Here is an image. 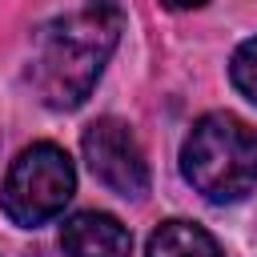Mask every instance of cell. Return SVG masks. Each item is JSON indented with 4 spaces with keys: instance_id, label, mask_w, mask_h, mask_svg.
I'll list each match as a JSON object with an SVG mask.
<instances>
[{
    "instance_id": "3",
    "label": "cell",
    "mask_w": 257,
    "mask_h": 257,
    "mask_svg": "<svg viewBox=\"0 0 257 257\" xmlns=\"http://www.w3.org/2000/svg\"><path fill=\"white\" fill-rule=\"evenodd\" d=\"M76 193V169L68 161V153L52 141L28 145L4 177L0 189V209L12 225L20 229H36L44 221H52Z\"/></svg>"
},
{
    "instance_id": "8",
    "label": "cell",
    "mask_w": 257,
    "mask_h": 257,
    "mask_svg": "<svg viewBox=\"0 0 257 257\" xmlns=\"http://www.w3.org/2000/svg\"><path fill=\"white\" fill-rule=\"evenodd\" d=\"M161 4H169V8H201L205 0H161Z\"/></svg>"
},
{
    "instance_id": "6",
    "label": "cell",
    "mask_w": 257,
    "mask_h": 257,
    "mask_svg": "<svg viewBox=\"0 0 257 257\" xmlns=\"http://www.w3.org/2000/svg\"><path fill=\"white\" fill-rule=\"evenodd\" d=\"M145 257H225L209 229L193 221H165L153 229Z\"/></svg>"
},
{
    "instance_id": "4",
    "label": "cell",
    "mask_w": 257,
    "mask_h": 257,
    "mask_svg": "<svg viewBox=\"0 0 257 257\" xmlns=\"http://www.w3.org/2000/svg\"><path fill=\"white\" fill-rule=\"evenodd\" d=\"M80 149H84L92 177L104 189H112L116 197H141L149 189V161L124 120H116V116L92 120L80 137Z\"/></svg>"
},
{
    "instance_id": "2",
    "label": "cell",
    "mask_w": 257,
    "mask_h": 257,
    "mask_svg": "<svg viewBox=\"0 0 257 257\" xmlns=\"http://www.w3.org/2000/svg\"><path fill=\"white\" fill-rule=\"evenodd\" d=\"M181 173L217 205L249 197L257 189V128L233 112L201 116L181 145Z\"/></svg>"
},
{
    "instance_id": "7",
    "label": "cell",
    "mask_w": 257,
    "mask_h": 257,
    "mask_svg": "<svg viewBox=\"0 0 257 257\" xmlns=\"http://www.w3.org/2000/svg\"><path fill=\"white\" fill-rule=\"evenodd\" d=\"M229 76H233L237 92H241L245 100L257 104V36L245 40V44L233 52V60H229Z\"/></svg>"
},
{
    "instance_id": "5",
    "label": "cell",
    "mask_w": 257,
    "mask_h": 257,
    "mask_svg": "<svg viewBox=\"0 0 257 257\" xmlns=\"http://www.w3.org/2000/svg\"><path fill=\"white\" fill-rule=\"evenodd\" d=\"M60 245L68 257H133V233L112 213H72L60 229Z\"/></svg>"
},
{
    "instance_id": "1",
    "label": "cell",
    "mask_w": 257,
    "mask_h": 257,
    "mask_svg": "<svg viewBox=\"0 0 257 257\" xmlns=\"http://www.w3.org/2000/svg\"><path fill=\"white\" fill-rule=\"evenodd\" d=\"M120 28H124V16L112 0H92L68 16L48 20L36 32L32 68H28L36 96L60 112L84 104V96L100 80L120 40Z\"/></svg>"
}]
</instances>
